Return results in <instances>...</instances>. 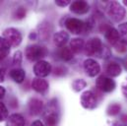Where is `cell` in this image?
Returning a JSON list of instances; mask_svg holds the SVG:
<instances>
[{"instance_id":"1","label":"cell","mask_w":127,"mask_h":126,"mask_svg":"<svg viewBox=\"0 0 127 126\" xmlns=\"http://www.w3.org/2000/svg\"><path fill=\"white\" fill-rule=\"evenodd\" d=\"M48 51L44 46L41 45H37V44H33L30 45L26 48V57L30 60V61H40L42 58H44L47 55Z\"/></svg>"},{"instance_id":"2","label":"cell","mask_w":127,"mask_h":126,"mask_svg":"<svg viewBox=\"0 0 127 126\" xmlns=\"http://www.w3.org/2000/svg\"><path fill=\"white\" fill-rule=\"evenodd\" d=\"M106 13L115 22L121 21L125 16V9L121 4H119L116 1L109 2L106 6Z\"/></svg>"},{"instance_id":"3","label":"cell","mask_w":127,"mask_h":126,"mask_svg":"<svg viewBox=\"0 0 127 126\" xmlns=\"http://www.w3.org/2000/svg\"><path fill=\"white\" fill-rule=\"evenodd\" d=\"M11 46L17 47L21 44L22 42V34L21 32L15 28H8L3 32L2 35Z\"/></svg>"},{"instance_id":"4","label":"cell","mask_w":127,"mask_h":126,"mask_svg":"<svg viewBox=\"0 0 127 126\" xmlns=\"http://www.w3.org/2000/svg\"><path fill=\"white\" fill-rule=\"evenodd\" d=\"M65 26L68 31L74 34H79L87 31V25L83 21L76 18H68L65 21Z\"/></svg>"},{"instance_id":"5","label":"cell","mask_w":127,"mask_h":126,"mask_svg":"<svg viewBox=\"0 0 127 126\" xmlns=\"http://www.w3.org/2000/svg\"><path fill=\"white\" fill-rule=\"evenodd\" d=\"M43 119L47 126H55L58 122L59 114L58 110L55 108V104H49L47 106V109L43 113Z\"/></svg>"},{"instance_id":"6","label":"cell","mask_w":127,"mask_h":126,"mask_svg":"<svg viewBox=\"0 0 127 126\" xmlns=\"http://www.w3.org/2000/svg\"><path fill=\"white\" fill-rule=\"evenodd\" d=\"M51 70H52L51 64L44 60H40L36 62L33 66V73L38 78H43V77L48 76Z\"/></svg>"},{"instance_id":"7","label":"cell","mask_w":127,"mask_h":126,"mask_svg":"<svg viewBox=\"0 0 127 126\" xmlns=\"http://www.w3.org/2000/svg\"><path fill=\"white\" fill-rule=\"evenodd\" d=\"M102 45L103 44L101 43V40L98 37H93V38L88 40L84 49H85V52H86L87 55H90V56L96 55L97 56V54L100 51Z\"/></svg>"},{"instance_id":"8","label":"cell","mask_w":127,"mask_h":126,"mask_svg":"<svg viewBox=\"0 0 127 126\" xmlns=\"http://www.w3.org/2000/svg\"><path fill=\"white\" fill-rule=\"evenodd\" d=\"M95 85L100 91H102L104 93H110L115 89V82L112 79L104 77V76L98 77L96 79Z\"/></svg>"},{"instance_id":"9","label":"cell","mask_w":127,"mask_h":126,"mask_svg":"<svg viewBox=\"0 0 127 126\" xmlns=\"http://www.w3.org/2000/svg\"><path fill=\"white\" fill-rule=\"evenodd\" d=\"M81 104L84 108L87 109H93L95 108L96 105V97L95 94L92 91H86L81 94V98H80Z\"/></svg>"},{"instance_id":"10","label":"cell","mask_w":127,"mask_h":126,"mask_svg":"<svg viewBox=\"0 0 127 126\" xmlns=\"http://www.w3.org/2000/svg\"><path fill=\"white\" fill-rule=\"evenodd\" d=\"M84 69H85L86 74L89 77H95V75H97L99 73L100 66L95 59L88 58L84 61Z\"/></svg>"},{"instance_id":"11","label":"cell","mask_w":127,"mask_h":126,"mask_svg":"<svg viewBox=\"0 0 127 126\" xmlns=\"http://www.w3.org/2000/svg\"><path fill=\"white\" fill-rule=\"evenodd\" d=\"M70 10L76 14H86L90 10V5L86 1H74L70 5Z\"/></svg>"},{"instance_id":"12","label":"cell","mask_w":127,"mask_h":126,"mask_svg":"<svg viewBox=\"0 0 127 126\" xmlns=\"http://www.w3.org/2000/svg\"><path fill=\"white\" fill-rule=\"evenodd\" d=\"M43 108L42 100L38 98H31L29 101V110L32 115H38Z\"/></svg>"},{"instance_id":"13","label":"cell","mask_w":127,"mask_h":126,"mask_svg":"<svg viewBox=\"0 0 127 126\" xmlns=\"http://www.w3.org/2000/svg\"><path fill=\"white\" fill-rule=\"evenodd\" d=\"M32 88L37 93H44L48 90V83L42 78H35L32 80Z\"/></svg>"},{"instance_id":"14","label":"cell","mask_w":127,"mask_h":126,"mask_svg":"<svg viewBox=\"0 0 127 126\" xmlns=\"http://www.w3.org/2000/svg\"><path fill=\"white\" fill-rule=\"evenodd\" d=\"M69 40V34L64 31L58 32L53 35V42L58 47H63Z\"/></svg>"},{"instance_id":"15","label":"cell","mask_w":127,"mask_h":126,"mask_svg":"<svg viewBox=\"0 0 127 126\" xmlns=\"http://www.w3.org/2000/svg\"><path fill=\"white\" fill-rule=\"evenodd\" d=\"M104 36L108 40V42L113 44V45H115L117 42H119V38H120L119 32H118L117 30H115L114 28L109 27L106 31L104 32Z\"/></svg>"},{"instance_id":"16","label":"cell","mask_w":127,"mask_h":126,"mask_svg":"<svg viewBox=\"0 0 127 126\" xmlns=\"http://www.w3.org/2000/svg\"><path fill=\"white\" fill-rule=\"evenodd\" d=\"M25 118L19 113H14L10 115L6 122V126H25Z\"/></svg>"},{"instance_id":"17","label":"cell","mask_w":127,"mask_h":126,"mask_svg":"<svg viewBox=\"0 0 127 126\" xmlns=\"http://www.w3.org/2000/svg\"><path fill=\"white\" fill-rule=\"evenodd\" d=\"M10 77L14 80V82L20 84L25 80L26 77V73L23 69L21 68H16V69H12L10 71Z\"/></svg>"},{"instance_id":"18","label":"cell","mask_w":127,"mask_h":126,"mask_svg":"<svg viewBox=\"0 0 127 126\" xmlns=\"http://www.w3.org/2000/svg\"><path fill=\"white\" fill-rule=\"evenodd\" d=\"M10 47L11 45L8 43V41L3 36H0V61L8 56L10 53Z\"/></svg>"},{"instance_id":"19","label":"cell","mask_w":127,"mask_h":126,"mask_svg":"<svg viewBox=\"0 0 127 126\" xmlns=\"http://www.w3.org/2000/svg\"><path fill=\"white\" fill-rule=\"evenodd\" d=\"M85 42L82 38H72V40L70 41V49L72 50L73 53H79L80 51H82V49L84 48Z\"/></svg>"},{"instance_id":"20","label":"cell","mask_w":127,"mask_h":126,"mask_svg":"<svg viewBox=\"0 0 127 126\" xmlns=\"http://www.w3.org/2000/svg\"><path fill=\"white\" fill-rule=\"evenodd\" d=\"M106 72L111 77H117L121 74V66L116 62H110L106 66Z\"/></svg>"},{"instance_id":"21","label":"cell","mask_w":127,"mask_h":126,"mask_svg":"<svg viewBox=\"0 0 127 126\" xmlns=\"http://www.w3.org/2000/svg\"><path fill=\"white\" fill-rule=\"evenodd\" d=\"M58 55L59 57L64 60V61H70L72 58H73V52L72 50L70 49V47H60L59 50H58Z\"/></svg>"},{"instance_id":"22","label":"cell","mask_w":127,"mask_h":126,"mask_svg":"<svg viewBox=\"0 0 127 126\" xmlns=\"http://www.w3.org/2000/svg\"><path fill=\"white\" fill-rule=\"evenodd\" d=\"M119 36H120V41L123 44H127V23H123L121 25H119Z\"/></svg>"},{"instance_id":"23","label":"cell","mask_w":127,"mask_h":126,"mask_svg":"<svg viewBox=\"0 0 127 126\" xmlns=\"http://www.w3.org/2000/svg\"><path fill=\"white\" fill-rule=\"evenodd\" d=\"M87 86V83L85 82V80L83 79H76L75 81H73L72 83V89L75 91V92H80L82 91L84 88H86Z\"/></svg>"},{"instance_id":"24","label":"cell","mask_w":127,"mask_h":126,"mask_svg":"<svg viewBox=\"0 0 127 126\" xmlns=\"http://www.w3.org/2000/svg\"><path fill=\"white\" fill-rule=\"evenodd\" d=\"M48 27H50L49 26V24L48 23H46L45 25L44 24H41L40 25V27H39V35L43 38V39H46L48 36H49V32L51 29H48Z\"/></svg>"},{"instance_id":"25","label":"cell","mask_w":127,"mask_h":126,"mask_svg":"<svg viewBox=\"0 0 127 126\" xmlns=\"http://www.w3.org/2000/svg\"><path fill=\"white\" fill-rule=\"evenodd\" d=\"M120 109H121L120 104H118V103H112V104H110L107 107V114H109V115H116V114L119 113Z\"/></svg>"},{"instance_id":"26","label":"cell","mask_w":127,"mask_h":126,"mask_svg":"<svg viewBox=\"0 0 127 126\" xmlns=\"http://www.w3.org/2000/svg\"><path fill=\"white\" fill-rule=\"evenodd\" d=\"M8 119V109L6 105L0 101V122Z\"/></svg>"},{"instance_id":"27","label":"cell","mask_w":127,"mask_h":126,"mask_svg":"<svg viewBox=\"0 0 127 126\" xmlns=\"http://www.w3.org/2000/svg\"><path fill=\"white\" fill-rule=\"evenodd\" d=\"M110 54H111L110 49H109L107 46L102 45L100 51H99L98 54H97V57H100V58H108V57L110 56Z\"/></svg>"},{"instance_id":"28","label":"cell","mask_w":127,"mask_h":126,"mask_svg":"<svg viewBox=\"0 0 127 126\" xmlns=\"http://www.w3.org/2000/svg\"><path fill=\"white\" fill-rule=\"evenodd\" d=\"M26 14H27L26 9H25L24 7H20V8H18V9L15 11L14 17H15L16 19H18V20H21V19H24V18L26 17Z\"/></svg>"},{"instance_id":"29","label":"cell","mask_w":127,"mask_h":126,"mask_svg":"<svg viewBox=\"0 0 127 126\" xmlns=\"http://www.w3.org/2000/svg\"><path fill=\"white\" fill-rule=\"evenodd\" d=\"M22 59H23V54H22V52H21L20 50L16 51V52L14 53V56H13V63L16 64V65H19V64H21V62H22Z\"/></svg>"},{"instance_id":"30","label":"cell","mask_w":127,"mask_h":126,"mask_svg":"<svg viewBox=\"0 0 127 126\" xmlns=\"http://www.w3.org/2000/svg\"><path fill=\"white\" fill-rule=\"evenodd\" d=\"M53 73H54L55 76H63L66 74V68L63 66H57V67L54 68Z\"/></svg>"},{"instance_id":"31","label":"cell","mask_w":127,"mask_h":126,"mask_svg":"<svg viewBox=\"0 0 127 126\" xmlns=\"http://www.w3.org/2000/svg\"><path fill=\"white\" fill-rule=\"evenodd\" d=\"M55 4L59 7H65L67 5L70 4V1L69 0H56L55 1Z\"/></svg>"},{"instance_id":"32","label":"cell","mask_w":127,"mask_h":126,"mask_svg":"<svg viewBox=\"0 0 127 126\" xmlns=\"http://www.w3.org/2000/svg\"><path fill=\"white\" fill-rule=\"evenodd\" d=\"M121 90H122L123 94L127 97V79L124 81V83L122 84V86H121Z\"/></svg>"},{"instance_id":"33","label":"cell","mask_w":127,"mask_h":126,"mask_svg":"<svg viewBox=\"0 0 127 126\" xmlns=\"http://www.w3.org/2000/svg\"><path fill=\"white\" fill-rule=\"evenodd\" d=\"M5 93H6L5 89H4L3 87H1V86H0V99L4 97V95H5Z\"/></svg>"},{"instance_id":"34","label":"cell","mask_w":127,"mask_h":126,"mask_svg":"<svg viewBox=\"0 0 127 126\" xmlns=\"http://www.w3.org/2000/svg\"><path fill=\"white\" fill-rule=\"evenodd\" d=\"M32 126H43V124L40 120H35L34 122H32Z\"/></svg>"},{"instance_id":"35","label":"cell","mask_w":127,"mask_h":126,"mask_svg":"<svg viewBox=\"0 0 127 126\" xmlns=\"http://www.w3.org/2000/svg\"><path fill=\"white\" fill-rule=\"evenodd\" d=\"M4 78H5V75H4V71L2 69H0V83L4 81Z\"/></svg>"},{"instance_id":"36","label":"cell","mask_w":127,"mask_h":126,"mask_svg":"<svg viewBox=\"0 0 127 126\" xmlns=\"http://www.w3.org/2000/svg\"><path fill=\"white\" fill-rule=\"evenodd\" d=\"M35 37H36V34H35V32H33V33H31V34H30V38H31V39H34V38H35Z\"/></svg>"},{"instance_id":"37","label":"cell","mask_w":127,"mask_h":126,"mask_svg":"<svg viewBox=\"0 0 127 126\" xmlns=\"http://www.w3.org/2000/svg\"><path fill=\"white\" fill-rule=\"evenodd\" d=\"M124 67H125V69L127 70V59L124 61Z\"/></svg>"},{"instance_id":"38","label":"cell","mask_w":127,"mask_h":126,"mask_svg":"<svg viewBox=\"0 0 127 126\" xmlns=\"http://www.w3.org/2000/svg\"><path fill=\"white\" fill-rule=\"evenodd\" d=\"M122 126H126V125H122Z\"/></svg>"}]
</instances>
